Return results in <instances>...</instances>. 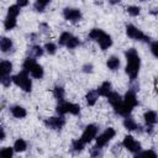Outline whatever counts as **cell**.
I'll return each instance as SVG.
<instances>
[{
  "label": "cell",
  "instance_id": "cell-13",
  "mask_svg": "<svg viewBox=\"0 0 158 158\" xmlns=\"http://www.w3.org/2000/svg\"><path fill=\"white\" fill-rule=\"evenodd\" d=\"M107 100H109V102H110V105L114 107V110L121 104V101H122V98H121V95L118 94V93H116V91H110L109 94H107Z\"/></svg>",
  "mask_w": 158,
  "mask_h": 158
},
{
  "label": "cell",
  "instance_id": "cell-33",
  "mask_svg": "<svg viewBox=\"0 0 158 158\" xmlns=\"http://www.w3.org/2000/svg\"><path fill=\"white\" fill-rule=\"evenodd\" d=\"M127 12H128V15L136 17V16L139 15V12H141V7H139V6H133V5H131V6L127 7Z\"/></svg>",
  "mask_w": 158,
  "mask_h": 158
},
{
  "label": "cell",
  "instance_id": "cell-17",
  "mask_svg": "<svg viewBox=\"0 0 158 158\" xmlns=\"http://www.w3.org/2000/svg\"><path fill=\"white\" fill-rule=\"evenodd\" d=\"M10 111H11L12 116L16 117V118H22V117H25V116L27 115L26 109L22 107V106H20V105H15V106H12V107L10 109Z\"/></svg>",
  "mask_w": 158,
  "mask_h": 158
},
{
  "label": "cell",
  "instance_id": "cell-37",
  "mask_svg": "<svg viewBox=\"0 0 158 158\" xmlns=\"http://www.w3.org/2000/svg\"><path fill=\"white\" fill-rule=\"evenodd\" d=\"M90 156H91V157H100V156H102L101 148H100V147H98V146L93 147V148H91V151H90Z\"/></svg>",
  "mask_w": 158,
  "mask_h": 158
},
{
  "label": "cell",
  "instance_id": "cell-8",
  "mask_svg": "<svg viewBox=\"0 0 158 158\" xmlns=\"http://www.w3.org/2000/svg\"><path fill=\"white\" fill-rule=\"evenodd\" d=\"M115 135H116V131L112 127L106 128L101 135H99L98 137H95L96 138V146L100 147V148H102L104 146H106L109 143V141H111L115 137Z\"/></svg>",
  "mask_w": 158,
  "mask_h": 158
},
{
  "label": "cell",
  "instance_id": "cell-23",
  "mask_svg": "<svg viewBox=\"0 0 158 158\" xmlns=\"http://www.w3.org/2000/svg\"><path fill=\"white\" fill-rule=\"evenodd\" d=\"M43 48L41 46H32L28 51V57H32V58H37V57H41L43 54Z\"/></svg>",
  "mask_w": 158,
  "mask_h": 158
},
{
  "label": "cell",
  "instance_id": "cell-41",
  "mask_svg": "<svg viewBox=\"0 0 158 158\" xmlns=\"http://www.w3.org/2000/svg\"><path fill=\"white\" fill-rule=\"evenodd\" d=\"M121 0H109V2L110 4H112V5H115V4H118Z\"/></svg>",
  "mask_w": 158,
  "mask_h": 158
},
{
  "label": "cell",
  "instance_id": "cell-5",
  "mask_svg": "<svg viewBox=\"0 0 158 158\" xmlns=\"http://www.w3.org/2000/svg\"><path fill=\"white\" fill-rule=\"evenodd\" d=\"M12 83L16 86L21 88L23 91L30 93L32 90V81H31V79H30V77H28L26 70H22L20 73H17L15 77H12Z\"/></svg>",
  "mask_w": 158,
  "mask_h": 158
},
{
  "label": "cell",
  "instance_id": "cell-24",
  "mask_svg": "<svg viewBox=\"0 0 158 158\" xmlns=\"http://www.w3.org/2000/svg\"><path fill=\"white\" fill-rule=\"evenodd\" d=\"M16 27V17L12 16H6L5 21H4V28L6 31H11L12 28Z\"/></svg>",
  "mask_w": 158,
  "mask_h": 158
},
{
  "label": "cell",
  "instance_id": "cell-22",
  "mask_svg": "<svg viewBox=\"0 0 158 158\" xmlns=\"http://www.w3.org/2000/svg\"><path fill=\"white\" fill-rule=\"evenodd\" d=\"M12 148H14L15 152H25L26 148H27V143H26L25 139H22V138H17V139L15 141Z\"/></svg>",
  "mask_w": 158,
  "mask_h": 158
},
{
  "label": "cell",
  "instance_id": "cell-15",
  "mask_svg": "<svg viewBox=\"0 0 158 158\" xmlns=\"http://www.w3.org/2000/svg\"><path fill=\"white\" fill-rule=\"evenodd\" d=\"M143 118H144V122L146 125H156L157 123V112L153 111V110H148L143 114Z\"/></svg>",
  "mask_w": 158,
  "mask_h": 158
},
{
  "label": "cell",
  "instance_id": "cell-31",
  "mask_svg": "<svg viewBox=\"0 0 158 158\" xmlns=\"http://www.w3.org/2000/svg\"><path fill=\"white\" fill-rule=\"evenodd\" d=\"M12 83V78H10V74H0V84L4 86H9Z\"/></svg>",
  "mask_w": 158,
  "mask_h": 158
},
{
  "label": "cell",
  "instance_id": "cell-9",
  "mask_svg": "<svg viewBox=\"0 0 158 158\" xmlns=\"http://www.w3.org/2000/svg\"><path fill=\"white\" fill-rule=\"evenodd\" d=\"M122 146H123L127 151L132 152L133 154H136L137 152L141 151V143L137 142L132 136H128V135L125 136V138H123V141H122Z\"/></svg>",
  "mask_w": 158,
  "mask_h": 158
},
{
  "label": "cell",
  "instance_id": "cell-29",
  "mask_svg": "<svg viewBox=\"0 0 158 158\" xmlns=\"http://www.w3.org/2000/svg\"><path fill=\"white\" fill-rule=\"evenodd\" d=\"M79 44H80V41H79V40H78L77 37H74V36L72 35V37H70V38L68 40V42H67L65 47H67V48H70V49H72V48H75V47H78Z\"/></svg>",
  "mask_w": 158,
  "mask_h": 158
},
{
  "label": "cell",
  "instance_id": "cell-28",
  "mask_svg": "<svg viewBox=\"0 0 158 158\" xmlns=\"http://www.w3.org/2000/svg\"><path fill=\"white\" fill-rule=\"evenodd\" d=\"M14 148L12 147H4L2 149H0V157H2V158H10V157H12V154H14Z\"/></svg>",
  "mask_w": 158,
  "mask_h": 158
},
{
  "label": "cell",
  "instance_id": "cell-25",
  "mask_svg": "<svg viewBox=\"0 0 158 158\" xmlns=\"http://www.w3.org/2000/svg\"><path fill=\"white\" fill-rule=\"evenodd\" d=\"M64 95H65V93H64V89L62 86H56L53 89V96L58 100V102L64 100Z\"/></svg>",
  "mask_w": 158,
  "mask_h": 158
},
{
  "label": "cell",
  "instance_id": "cell-30",
  "mask_svg": "<svg viewBox=\"0 0 158 158\" xmlns=\"http://www.w3.org/2000/svg\"><path fill=\"white\" fill-rule=\"evenodd\" d=\"M19 14H20V6H19V5H11V6L7 9V16L16 17Z\"/></svg>",
  "mask_w": 158,
  "mask_h": 158
},
{
  "label": "cell",
  "instance_id": "cell-10",
  "mask_svg": "<svg viewBox=\"0 0 158 158\" xmlns=\"http://www.w3.org/2000/svg\"><path fill=\"white\" fill-rule=\"evenodd\" d=\"M96 133H98V126L96 125H88L80 137V139L84 142V143H90L95 137H96Z\"/></svg>",
  "mask_w": 158,
  "mask_h": 158
},
{
  "label": "cell",
  "instance_id": "cell-4",
  "mask_svg": "<svg viewBox=\"0 0 158 158\" xmlns=\"http://www.w3.org/2000/svg\"><path fill=\"white\" fill-rule=\"evenodd\" d=\"M22 68L23 70H26L27 73H30L35 79H41L44 74V70L42 68V65H40L35 58L32 57H27L23 63H22Z\"/></svg>",
  "mask_w": 158,
  "mask_h": 158
},
{
  "label": "cell",
  "instance_id": "cell-2",
  "mask_svg": "<svg viewBox=\"0 0 158 158\" xmlns=\"http://www.w3.org/2000/svg\"><path fill=\"white\" fill-rule=\"evenodd\" d=\"M138 105V100H137V96H136V91H132L128 89V91L125 94L121 104L115 109V112L117 115H121V116H128L133 107H136Z\"/></svg>",
  "mask_w": 158,
  "mask_h": 158
},
{
  "label": "cell",
  "instance_id": "cell-42",
  "mask_svg": "<svg viewBox=\"0 0 158 158\" xmlns=\"http://www.w3.org/2000/svg\"><path fill=\"white\" fill-rule=\"evenodd\" d=\"M139 1H144V0H139Z\"/></svg>",
  "mask_w": 158,
  "mask_h": 158
},
{
  "label": "cell",
  "instance_id": "cell-20",
  "mask_svg": "<svg viewBox=\"0 0 158 158\" xmlns=\"http://www.w3.org/2000/svg\"><path fill=\"white\" fill-rule=\"evenodd\" d=\"M98 99H99V94H98L96 90H90V91H88V94H86V96H85V100H86V102H88L89 106L95 105V102L98 101Z\"/></svg>",
  "mask_w": 158,
  "mask_h": 158
},
{
  "label": "cell",
  "instance_id": "cell-18",
  "mask_svg": "<svg viewBox=\"0 0 158 158\" xmlns=\"http://www.w3.org/2000/svg\"><path fill=\"white\" fill-rule=\"evenodd\" d=\"M12 48V41L9 37H1L0 38V51L4 53L10 52V49Z\"/></svg>",
  "mask_w": 158,
  "mask_h": 158
},
{
  "label": "cell",
  "instance_id": "cell-35",
  "mask_svg": "<svg viewBox=\"0 0 158 158\" xmlns=\"http://www.w3.org/2000/svg\"><path fill=\"white\" fill-rule=\"evenodd\" d=\"M136 157H143V156H152V157H157V153L152 149H148V151H139L135 154Z\"/></svg>",
  "mask_w": 158,
  "mask_h": 158
},
{
  "label": "cell",
  "instance_id": "cell-12",
  "mask_svg": "<svg viewBox=\"0 0 158 158\" xmlns=\"http://www.w3.org/2000/svg\"><path fill=\"white\" fill-rule=\"evenodd\" d=\"M44 125L48 128H52V130H60L65 125V120H64L63 115L59 116V117H49L44 121Z\"/></svg>",
  "mask_w": 158,
  "mask_h": 158
},
{
  "label": "cell",
  "instance_id": "cell-3",
  "mask_svg": "<svg viewBox=\"0 0 158 158\" xmlns=\"http://www.w3.org/2000/svg\"><path fill=\"white\" fill-rule=\"evenodd\" d=\"M89 38L96 41L102 51H105V49H107L109 47L112 46V40H111L110 35H107L106 32H104L100 28H93L89 32Z\"/></svg>",
  "mask_w": 158,
  "mask_h": 158
},
{
  "label": "cell",
  "instance_id": "cell-11",
  "mask_svg": "<svg viewBox=\"0 0 158 158\" xmlns=\"http://www.w3.org/2000/svg\"><path fill=\"white\" fill-rule=\"evenodd\" d=\"M63 17L67 21L70 22H78L81 19V12L79 9H74V7H65L63 10Z\"/></svg>",
  "mask_w": 158,
  "mask_h": 158
},
{
  "label": "cell",
  "instance_id": "cell-19",
  "mask_svg": "<svg viewBox=\"0 0 158 158\" xmlns=\"http://www.w3.org/2000/svg\"><path fill=\"white\" fill-rule=\"evenodd\" d=\"M98 94L100 96H107V94L111 91V83L110 81H104L99 88H98Z\"/></svg>",
  "mask_w": 158,
  "mask_h": 158
},
{
  "label": "cell",
  "instance_id": "cell-38",
  "mask_svg": "<svg viewBox=\"0 0 158 158\" xmlns=\"http://www.w3.org/2000/svg\"><path fill=\"white\" fill-rule=\"evenodd\" d=\"M93 69H94V67H93V64H91V63H86V64H84V65H83V70H84L85 73H91V72H93Z\"/></svg>",
  "mask_w": 158,
  "mask_h": 158
},
{
  "label": "cell",
  "instance_id": "cell-7",
  "mask_svg": "<svg viewBox=\"0 0 158 158\" xmlns=\"http://www.w3.org/2000/svg\"><path fill=\"white\" fill-rule=\"evenodd\" d=\"M126 35L136 41H144V42H151V38L148 36H146L139 28H137L135 25L127 23L126 25Z\"/></svg>",
  "mask_w": 158,
  "mask_h": 158
},
{
  "label": "cell",
  "instance_id": "cell-14",
  "mask_svg": "<svg viewBox=\"0 0 158 158\" xmlns=\"http://www.w3.org/2000/svg\"><path fill=\"white\" fill-rule=\"evenodd\" d=\"M123 126H125V128L126 130H128V131H141L139 128H141V126L139 125H137V122L128 115V116H125V120H123Z\"/></svg>",
  "mask_w": 158,
  "mask_h": 158
},
{
  "label": "cell",
  "instance_id": "cell-26",
  "mask_svg": "<svg viewBox=\"0 0 158 158\" xmlns=\"http://www.w3.org/2000/svg\"><path fill=\"white\" fill-rule=\"evenodd\" d=\"M51 1H52V0H36V2H35V5H33V7H35V10H36V11L42 12V11L46 9V6H47Z\"/></svg>",
  "mask_w": 158,
  "mask_h": 158
},
{
  "label": "cell",
  "instance_id": "cell-27",
  "mask_svg": "<svg viewBox=\"0 0 158 158\" xmlns=\"http://www.w3.org/2000/svg\"><path fill=\"white\" fill-rule=\"evenodd\" d=\"M84 146H85V143H84L80 138L72 141V148H73L75 152H81V151L84 149Z\"/></svg>",
  "mask_w": 158,
  "mask_h": 158
},
{
  "label": "cell",
  "instance_id": "cell-32",
  "mask_svg": "<svg viewBox=\"0 0 158 158\" xmlns=\"http://www.w3.org/2000/svg\"><path fill=\"white\" fill-rule=\"evenodd\" d=\"M70 37H72V33H69V32H63V33L59 36L58 43H59L60 46H65L67 42H68V40H69Z\"/></svg>",
  "mask_w": 158,
  "mask_h": 158
},
{
  "label": "cell",
  "instance_id": "cell-39",
  "mask_svg": "<svg viewBox=\"0 0 158 158\" xmlns=\"http://www.w3.org/2000/svg\"><path fill=\"white\" fill-rule=\"evenodd\" d=\"M28 4V0H16V5H19L20 7H23Z\"/></svg>",
  "mask_w": 158,
  "mask_h": 158
},
{
  "label": "cell",
  "instance_id": "cell-1",
  "mask_svg": "<svg viewBox=\"0 0 158 158\" xmlns=\"http://www.w3.org/2000/svg\"><path fill=\"white\" fill-rule=\"evenodd\" d=\"M125 57H126V60H127V64H126V68H125L126 74L128 75V78L131 80H135L138 75L139 67H141L139 56H138V53L135 48H130L125 52Z\"/></svg>",
  "mask_w": 158,
  "mask_h": 158
},
{
  "label": "cell",
  "instance_id": "cell-36",
  "mask_svg": "<svg viewBox=\"0 0 158 158\" xmlns=\"http://www.w3.org/2000/svg\"><path fill=\"white\" fill-rule=\"evenodd\" d=\"M151 52L153 54V57H158V42L157 41H153L151 42Z\"/></svg>",
  "mask_w": 158,
  "mask_h": 158
},
{
  "label": "cell",
  "instance_id": "cell-16",
  "mask_svg": "<svg viewBox=\"0 0 158 158\" xmlns=\"http://www.w3.org/2000/svg\"><path fill=\"white\" fill-rule=\"evenodd\" d=\"M120 64H121L120 58L116 57V56H111V57H109V59L106 60V65H107V68H109L110 70H112V72L117 70V69L120 68Z\"/></svg>",
  "mask_w": 158,
  "mask_h": 158
},
{
  "label": "cell",
  "instance_id": "cell-21",
  "mask_svg": "<svg viewBox=\"0 0 158 158\" xmlns=\"http://www.w3.org/2000/svg\"><path fill=\"white\" fill-rule=\"evenodd\" d=\"M12 70V63L10 60H0V74H10Z\"/></svg>",
  "mask_w": 158,
  "mask_h": 158
},
{
  "label": "cell",
  "instance_id": "cell-6",
  "mask_svg": "<svg viewBox=\"0 0 158 158\" xmlns=\"http://www.w3.org/2000/svg\"><path fill=\"white\" fill-rule=\"evenodd\" d=\"M56 111L59 115H65V114H72V115H79L80 114V106L78 104H73V102H68V101H60L57 107Z\"/></svg>",
  "mask_w": 158,
  "mask_h": 158
},
{
  "label": "cell",
  "instance_id": "cell-34",
  "mask_svg": "<svg viewBox=\"0 0 158 158\" xmlns=\"http://www.w3.org/2000/svg\"><path fill=\"white\" fill-rule=\"evenodd\" d=\"M43 49H46V52L48 54H54L57 52V46L54 43H52V42H48V43L44 44V48Z\"/></svg>",
  "mask_w": 158,
  "mask_h": 158
},
{
  "label": "cell",
  "instance_id": "cell-40",
  "mask_svg": "<svg viewBox=\"0 0 158 158\" xmlns=\"http://www.w3.org/2000/svg\"><path fill=\"white\" fill-rule=\"evenodd\" d=\"M5 136H6V133H5L4 128H2V126H0V141L5 139Z\"/></svg>",
  "mask_w": 158,
  "mask_h": 158
}]
</instances>
